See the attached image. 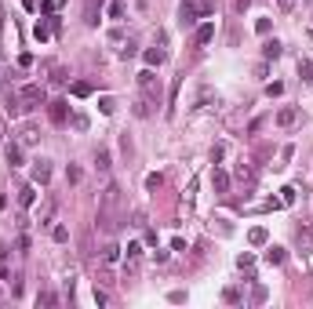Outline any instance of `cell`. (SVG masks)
<instances>
[{"label": "cell", "instance_id": "obj_1", "mask_svg": "<svg viewBox=\"0 0 313 309\" xmlns=\"http://www.w3.org/2000/svg\"><path fill=\"white\" fill-rule=\"evenodd\" d=\"M139 91H142L146 102L161 106V80H156V73H153V69H142V73H139Z\"/></svg>", "mask_w": 313, "mask_h": 309}, {"label": "cell", "instance_id": "obj_2", "mask_svg": "<svg viewBox=\"0 0 313 309\" xmlns=\"http://www.w3.org/2000/svg\"><path fill=\"white\" fill-rule=\"evenodd\" d=\"M18 98H22L26 113L36 109V106H48V91H44V84H22V88H18Z\"/></svg>", "mask_w": 313, "mask_h": 309}, {"label": "cell", "instance_id": "obj_3", "mask_svg": "<svg viewBox=\"0 0 313 309\" xmlns=\"http://www.w3.org/2000/svg\"><path fill=\"white\" fill-rule=\"evenodd\" d=\"M121 251H124V248H121V244H113V240L102 244V251H99V265H102V269H113L116 262H121Z\"/></svg>", "mask_w": 313, "mask_h": 309}, {"label": "cell", "instance_id": "obj_4", "mask_svg": "<svg viewBox=\"0 0 313 309\" xmlns=\"http://www.w3.org/2000/svg\"><path fill=\"white\" fill-rule=\"evenodd\" d=\"M139 258H142V244L131 240V244L124 248V277H131L135 269H139Z\"/></svg>", "mask_w": 313, "mask_h": 309}, {"label": "cell", "instance_id": "obj_5", "mask_svg": "<svg viewBox=\"0 0 313 309\" xmlns=\"http://www.w3.org/2000/svg\"><path fill=\"white\" fill-rule=\"evenodd\" d=\"M48 117H51V124H66L69 120V102L66 98H51L48 102Z\"/></svg>", "mask_w": 313, "mask_h": 309}, {"label": "cell", "instance_id": "obj_6", "mask_svg": "<svg viewBox=\"0 0 313 309\" xmlns=\"http://www.w3.org/2000/svg\"><path fill=\"white\" fill-rule=\"evenodd\" d=\"M15 193H18V208H22V211L36 204V182H26V186H18Z\"/></svg>", "mask_w": 313, "mask_h": 309}, {"label": "cell", "instance_id": "obj_7", "mask_svg": "<svg viewBox=\"0 0 313 309\" xmlns=\"http://www.w3.org/2000/svg\"><path fill=\"white\" fill-rule=\"evenodd\" d=\"M33 182L36 186H48L51 182V160H33Z\"/></svg>", "mask_w": 313, "mask_h": 309}, {"label": "cell", "instance_id": "obj_8", "mask_svg": "<svg viewBox=\"0 0 313 309\" xmlns=\"http://www.w3.org/2000/svg\"><path fill=\"white\" fill-rule=\"evenodd\" d=\"M193 40H197V48L211 44V40H215V22H201V26H197V33H193Z\"/></svg>", "mask_w": 313, "mask_h": 309}, {"label": "cell", "instance_id": "obj_9", "mask_svg": "<svg viewBox=\"0 0 313 309\" xmlns=\"http://www.w3.org/2000/svg\"><path fill=\"white\" fill-rule=\"evenodd\" d=\"M179 22H182V26H197V22H201L197 8H193V0H182V11H179Z\"/></svg>", "mask_w": 313, "mask_h": 309}, {"label": "cell", "instance_id": "obj_10", "mask_svg": "<svg viewBox=\"0 0 313 309\" xmlns=\"http://www.w3.org/2000/svg\"><path fill=\"white\" fill-rule=\"evenodd\" d=\"M55 208H58V204H55V197H48V200H44V208L36 211V222H41V225H51V222H55Z\"/></svg>", "mask_w": 313, "mask_h": 309}, {"label": "cell", "instance_id": "obj_11", "mask_svg": "<svg viewBox=\"0 0 313 309\" xmlns=\"http://www.w3.org/2000/svg\"><path fill=\"white\" fill-rule=\"evenodd\" d=\"M18 142H22V146H36V142H41V131H36L33 124H22V131H18Z\"/></svg>", "mask_w": 313, "mask_h": 309}, {"label": "cell", "instance_id": "obj_12", "mask_svg": "<svg viewBox=\"0 0 313 309\" xmlns=\"http://www.w3.org/2000/svg\"><path fill=\"white\" fill-rule=\"evenodd\" d=\"M211 186H215V193H229V175L222 168H215L211 171Z\"/></svg>", "mask_w": 313, "mask_h": 309}, {"label": "cell", "instance_id": "obj_13", "mask_svg": "<svg viewBox=\"0 0 313 309\" xmlns=\"http://www.w3.org/2000/svg\"><path fill=\"white\" fill-rule=\"evenodd\" d=\"M295 120H299V109H291V106L277 109V124H281V128H291Z\"/></svg>", "mask_w": 313, "mask_h": 309}, {"label": "cell", "instance_id": "obj_14", "mask_svg": "<svg viewBox=\"0 0 313 309\" xmlns=\"http://www.w3.org/2000/svg\"><path fill=\"white\" fill-rule=\"evenodd\" d=\"M295 240H299V248H302V255H309L313 251V233L302 225V229H295Z\"/></svg>", "mask_w": 313, "mask_h": 309}, {"label": "cell", "instance_id": "obj_15", "mask_svg": "<svg viewBox=\"0 0 313 309\" xmlns=\"http://www.w3.org/2000/svg\"><path fill=\"white\" fill-rule=\"evenodd\" d=\"M193 8H197V15H201V18H211V15H215V8H219V0H193Z\"/></svg>", "mask_w": 313, "mask_h": 309}, {"label": "cell", "instance_id": "obj_16", "mask_svg": "<svg viewBox=\"0 0 313 309\" xmlns=\"http://www.w3.org/2000/svg\"><path fill=\"white\" fill-rule=\"evenodd\" d=\"M4 153H8V164H11V168H18V164H22V142H8V149H4Z\"/></svg>", "mask_w": 313, "mask_h": 309}, {"label": "cell", "instance_id": "obj_17", "mask_svg": "<svg viewBox=\"0 0 313 309\" xmlns=\"http://www.w3.org/2000/svg\"><path fill=\"white\" fill-rule=\"evenodd\" d=\"M99 8H102V0H88V8H84V22L88 26H99Z\"/></svg>", "mask_w": 313, "mask_h": 309}, {"label": "cell", "instance_id": "obj_18", "mask_svg": "<svg viewBox=\"0 0 313 309\" xmlns=\"http://www.w3.org/2000/svg\"><path fill=\"white\" fill-rule=\"evenodd\" d=\"M164 58H168L164 48H149V51H146V66H149V69H153V66H161Z\"/></svg>", "mask_w": 313, "mask_h": 309}, {"label": "cell", "instance_id": "obj_19", "mask_svg": "<svg viewBox=\"0 0 313 309\" xmlns=\"http://www.w3.org/2000/svg\"><path fill=\"white\" fill-rule=\"evenodd\" d=\"M284 258H288L284 248H266V262H269V265H284Z\"/></svg>", "mask_w": 313, "mask_h": 309}, {"label": "cell", "instance_id": "obj_20", "mask_svg": "<svg viewBox=\"0 0 313 309\" xmlns=\"http://www.w3.org/2000/svg\"><path fill=\"white\" fill-rule=\"evenodd\" d=\"M237 182H241V186H251V182H255L251 164H237Z\"/></svg>", "mask_w": 313, "mask_h": 309}, {"label": "cell", "instance_id": "obj_21", "mask_svg": "<svg viewBox=\"0 0 313 309\" xmlns=\"http://www.w3.org/2000/svg\"><path fill=\"white\" fill-rule=\"evenodd\" d=\"M95 164H99V171H102V175L109 171V149H106V146H99V149H95Z\"/></svg>", "mask_w": 313, "mask_h": 309}, {"label": "cell", "instance_id": "obj_22", "mask_svg": "<svg viewBox=\"0 0 313 309\" xmlns=\"http://www.w3.org/2000/svg\"><path fill=\"white\" fill-rule=\"evenodd\" d=\"M262 58H281V44L277 40H266L262 44Z\"/></svg>", "mask_w": 313, "mask_h": 309}, {"label": "cell", "instance_id": "obj_23", "mask_svg": "<svg viewBox=\"0 0 313 309\" xmlns=\"http://www.w3.org/2000/svg\"><path fill=\"white\" fill-rule=\"evenodd\" d=\"M248 240H251L255 248H262V244H266L269 237H266V229H262V225H255V229H251V233H248Z\"/></svg>", "mask_w": 313, "mask_h": 309}, {"label": "cell", "instance_id": "obj_24", "mask_svg": "<svg viewBox=\"0 0 313 309\" xmlns=\"http://www.w3.org/2000/svg\"><path fill=\"white\" fill-rule=\"evenodd\" d=\"M69 91H73L76 98H88V95H91V84H88V80H76V84H73Z\"/></svg>", "mask_w": 313, "mask_h": 309}, {"label": "cell", "instance_id": "obj_25", "mask_svg": "<svg viewBox=\"0 0 313 309\" xmlns=\"http://www.w3.org/2000/svg\"><path fill=\"white\" fill-rule=\"evenodd\" d=\"M81 178H84V171L76 168V164H69V168H66V182H69V186H76Z\"/></svg>", "mask_w": 313, "mask_h": 309}, {"label": "cell", "instance_id": "obj_26", "mask_svg": "<svg viewBox=\"0 0 313 309\" xmlns=\"http://www.w3.org/2000/svg\"><path fill=\"white\" fill-rule=\"evenodd\" d=\"M51 237H55L58 244H66V240H69V229H66V225H51Z\"/></svg>", "mask_w": 313, "mask_h": 309}, {"label": "cell", "instance_id": "obj_27", "mask_svg": "<svg viewBox=\"0 0 313 309\" xmlns=\"http://www.w3.org/2000/svg\"><path fill=\"white\" fill-rule=\"evenodd\" d=\"M222 298H226V302H229V305H237V302H241V298H244V295H241V291H237V287H226V291H222Z\"/></svg>", "mask_w": 313, "mask_h": 309}, {"label": "cell", "instance_id": "obj_28", "mask_svg": "<svg viewBox=\"0 0 313 309\" xmlns=\"http://www.w3.org/2000/svg\"><path fill=\"white\" fill-rule=\"evenodd\" d=\"M281 204H284V208H291V204H295V189H291V186H284V189H281Z\"/></svg>", "mask_w": 313, "mask_h": 309}, {"label": "cell", "instance_id": "obj_29", "mask_svg": "<svg viewBox=\"0 0 313 309\" xmlns=\"http://www.w3.org/2000/svg\"><path fill=\"white\" fill-rule=\"evenodd\" d=\"M109 18H124V0H113L109 4Z\"/></svg>", "mask_w": 313, "mask_h": 309}, {"label": "cell", "instance_id": "obj_30", "mask_svg": "<svg viewBox=\"0 0 313 309\" xmlns=\"http://www.w3.org/2000/svg\"><path fill=\"white\" fill-rule=\"evenodd\" d=\"M99 109H102V113H106V117H109V113L116 109V102H113L109 95H102V98H99Z\"/></svg>", "mask_w": 313, "mask_h": 309}, {"label": "cell", "instance_id": "obj_31", "mask_svg": "<svg viewBox=\"0 0 313 309\" xmlns=\"http://www.w3.org/2000/svg\"><path fill=\"white\" fill-rule=\"evenodd\" d=\"M58 298L51 295V291H41V295H36V305H55Z\"/></svg>", "mask_w": 313, "mask_h": 309}, {"label": "cell", "instance_id": "obj_32", "mask_svg": "<svg viewBox=\"0 0 313 309\" xmlns=\"http://www.w3.org/2000/svg\"><path fill=\"white\" fill-rule=\"evenodd\" d=\"M281 91H284V84H281V80H273V84H266V95H269V98H277Z\"/></svg>", "mask_w": 313, "mask_h": 309}, {"label": "cell", "instance_id": "obj_33", "mask_svg": "<svg viewBox=\"0 0 313 309\" xmlns=\"http://www.w3.org/2000/svg\"><path fill=\"white\" fill-rule=\"evenodd\" d=\"M299 73L306 76V80H313V62H299Z\"/></svg>", "mask_w": 313, "mask_h": 309}, {"label": "cell", "instance_id": "obj_34", "mask_svg": "<svg viewBox=\"0 0 313 309\" xmlns=\"http://www.w3.org/2000/svg\"><path fill=\"white\" fill-rule=\"evenodd\" d=\"M255 29H259V33H262V36H266V33H269V29H273V22H269V18H259V22H255Z\"/></svg>", "mask_w": 313, "mask_h": 309}, {"label": "cell", "instance_id": "obj_35", "mask_svg": "<svg viewBox=\"0 0 313 309\" xmlns=\"http://www.w3.org/2000/svg\"><path fill=\"white\" fill-rule=\"evenodd\" d=\"M51 84H66V69H62V66H55V76H51Z\"/></svg>", "mask_w": 313, "mask_h": 309}, {"label": "cell", "instance_id": "obj_36", "mask_svg": "<svg viewBox=\"0 0 313 309\" xmlns=\"http://www.w3.org/2000/svg\"><path fill=\"white\" fill-rule=\"evenodd\" d=\"M161 182H164L161 175H149V178H146V189H161Z\"/></svg>", "mask_w": 313, "mask_h": 309}, {"label": "cell", "instance_id": "obj_37", "mask_svg": "<svg viewBox=\"0 0 313 309\" xmlns=\"http://www.w3.org/2000/svg\"><path fill=\"white\" fill-rule=\"evenodd\" d=\"M237 265H241V269H251V265H255V258H251V255H241V258H237Z\"/></svg>", "mask_w": 313, "mask_h": 309}, {"label": "cell", "instance_id": "obj_38", "mask_svg": "<svg viewBox=\"0 0 313 309\" xmlns=\"http://www.w3.org/2000/svg\"><path fill=\"white\" fill-rule=\"evenodd\" d=\"M58 8V0H41V11H55Z\"/></svg>", "mask_w": 313, "mask_h": 309}, {"label": "cell", "instance_id": "obj_39", "mask_svg": "<svg viewBox=\"0 0 313 309\" xmlns=\"http://www.w3.org/2000/svg\"><path fill=\"white\" fill-rule=\"evenodd\" d=\"M277 8H281V11H291V8H295V0H277Z\"/></svg>", "mask_w": 313, "mask_h": 309}, {"label": "cell", "instance_id": "obj_40", "mask_svg": "<svg viewBox=\"0 0 313 309\" xmlns=\"http://www.w3.org/2000/svg\"><path fill=\"white\" fill-rule=\"evenodd\" d=\"M248 4H251V0H233V11H244Z\"/></svg>", "mask_w": 313, "mask_h": 309}, {"label": "cell", "instance_id": "obj_41", "mask_svg": "<svg viewBox=\"0 0 313 309\" xmlns=\"http://www.w3.org/2000/svg\"><path fill=\"white\" fill-rule=\"evenodd\" d=\"M0 142H4V117H0Z\"/></svg>", "mask_w": 313, "mask_h": 309}, {"label": "cell", "instance_id": "obj_42", "mask_svg": "<svg viewBox=\"0 0 313 309\" xmlns=\"http://www.w3.org/2000/svg\"><path fill=\"white\" fill-rule=\"evenodd\" d=\"M0 18H4V15H0ZM0 33H4V22H0Z\"/></svg>", "mask_w": 313, "mask_h": 309}, {"label": "cell", "instance_id": "obj_43", "mask_svg": "<svg viewBox=\"0 0 313 309\" xmlns=\"http://www.w3.org/2000/svg\"><path fill=\"white\" fill-rule=\"evenodd\" d=\"M0 295H4V291H0Z\"/></svg>", "mask_w": 313, "mask_h": 309}]
</instances>
